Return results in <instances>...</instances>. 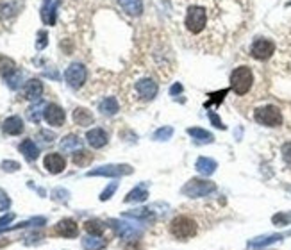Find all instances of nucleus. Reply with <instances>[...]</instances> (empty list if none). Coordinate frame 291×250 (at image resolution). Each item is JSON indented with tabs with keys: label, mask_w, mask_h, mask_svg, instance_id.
I'll return each mask as SVG.
<instances>
[{
	"label": "nucleus",
	"mask_w": 291,
	"mask_h": 250,
	"mask_svg": "<svg viewBox=\"0 0 291 250\" xmlns=\"http://www.w3.org/2000/svg\"><path fill=\"white\" fill-rule=\"evenodd\" d=\"M173 22L184 43L218 54L230 45L250 20V0H172Z\"/></svg>",
	"instance_id": "nucleus-1"
},
{
	"label": "nucleus",
	"mask_w": 291,
	"mask_h": 250,
	"mask_svg": "<svg viewBox=\"0 0 291 250\" xmlns=\"http://www.w3.org/2000/svg\"><path fill=\"white\" fill-rule=\"evenodd\" d=\"M252 84H254V72L250 66H238L234 68L230 74V90L238 97H243L250 91Z\"/></svg>",
	"instance_id": "nucleus-2"
},
{
	"label": "nucleus",
	"mask_w": 291,
	"mask_h": 250,
	"mask_svg": "<svg viewBox=\"0 0 291 250\" xmlns=\"http://www.w3.org/2000/svg\"><path fill=\"white\" fill-rule=\"evenodd\" d=\"M216 191V184L211 180H202V179H191L181 188V193L188 198H200L207 197L211 193Z\"/></svg>",
	"instance_id": "nucleus-3"
},
{
	"label": "nucleus",
	"mask_w": 291,
	"mask_h": 250,
	"mask_svg": "<svg viewBox=\"0 0 291 250\" xmlns=\"http://www.w3.org/2000/svg\"><path fill=\"white\" fill-rule=\"evenodd\" d=\"M198 227L197 221L191 220L189 216H177L175 220L170 223V232L175 236L177 239H189L197 234Z\"/></svg>",
	"instance_id": "nucleus-4"
},
{
	"label": "nucleus",
	"mask_w": 291,
	"mask_h": 250,
	"mask_svg": "<svg viewBox=\"0 0 291 250\" xmlns=\"http://www.w3.org/2000/svg\"><path fill=\"white\" fill-rule=\"evenodd\" d=\"M254 120L264 127H279L282 125V113L277 106H262L255 109Z\"/></svg>",
	"instance_id": "nucleus-5"
},
{
	"label": "nucleus",
	"mask_w": 291,
	"mask_h": 250,
	"mask_svg": "<svg viewBox=\"0 0 291 250\" xmlns=\"http://www.w3.org/2000/svg\"><path fill=\"white\" fill-rule=\"evenodd\" d=\"M109 225L115 229V232L118 234L120 238L127 239V241H138V238H141V234H143L141 227L123 220H109Z\"/></svg>",
	"instance_id": "nucleus-6"
},
{
	"label": "nucleus",
	"mask_w": 291,
	"mask_h": 250,
	"mask_svg": "<svg viewBox=\"0 0 291 250\" xmlns=\"http://www.w3.org/2000/svg\"><path fill=\"white\" fill-rule=\"evenodd\" d=\"M132 166L129 164H104L99 168H93L86 173L88 177H122V175H131Z\"/></svg>",
	"instance_id": "nucleus-7"
},
{
	"label": "nucleus",
	"mask_w": 291,
	"mask_h": 250,
	"mask_svg": "<svg viewBox=\"0 0 291 250\" xmlns=\"http://www.w3.org/2000/svg\"><path fill=\"white\" fill-rule=\"evenodd\" d=\"M65 79H66V82H68V86L74 88V90H79L88 79L86 66L81 65V63H72V65L66 68Z\"/></svg>",
	"instance_id": "nucleus-8"
},
{
	"label": "nucleus",
	"mask_w": 291,
	"mask_h": 250,
	"mask_svg": "<svg viewBox=\"0 0 291 250\" xmlns=\"http://www.w3.org/2000/svg\"><path fill=\"white\" fill-rule=\"evenodd\" d=\"M275 52V43L266 38H257L250 45V56L257 61H266L273 56Z\"/></svg>",
	"instance_id": "nucleus-9"
},
{
	"label": "nucleus",
	"mask_w": 291,
	"mask_h": 250,
	"mask_svg": "<svg viewBox=\"0 0 291 250\" xmlns=\"http://www.w3.org/2000/svg\"><path fill=\"white\" fill-rule=\"evenodd\" d=\"M157 90H159V86H157V82L152 77H143L136 82V91H138V95H140L143 100L156 99Z\"/></svg>",
	"instance_id": "nucleus-10"
},
{
	"label": "nucleus",
	"mask_w": 291,
	"mask_h": 250,
	"mask_svg": "<svg viewBox=\"0 0 291 250\" xmlns=\"http://www.w3.org/2000/svg\"><path fill=\"white\" fill-rule=\"evenodd\" d=\"M45 120L50 123V125H54V127H61L63 123H65V111H63V107H59L58 104H47L45 107Z\"/></svg>",
	"instance_id": "nucleus-11"
},
{
	"label": "nucleus",
	"mask_w": 291,
	"mask_h": 250,
	"mask_svg": "<svg viewBox=\"0 0 291 250\" xmlns=\"http://www.w3.org/2000/svg\"><path fill=\"white\" fill-rule=\"evenodd\" d=\"M59 0H43L41 6V20L45 25L56 24V13H58Z\"/></svg>",
	"instance_id": "nucleus-12"
},
{
	"label": "nucleus",
	"mask_w": 291,
	"mask_h": 250,
	"mask_svg": "<svg viewBox=\"0 0 291 250\" xmlns=\"http://www.w3.org/2000/svg\"><path fill=\"white\" fill-rule=\"evenodd\" d=\"M45 168L49 170L50 173H61L63 170L66 168V161L65 157L61 156V154H56V152H52V154H47L45 156Z\"/></svg>",
	"instance_id": "nucleus-13"
},
{
	"label": "nucleus",
	"mask_w": 291,
	"mask_h": 250,
	"mask_svg": "<svg viewBox=\"0 0 291 250\" xmlns=\"http://www.w3.org/2000/svg\"><path fill=\"white\" fill-rule=\"evenodd\" d=\"M86 140H88V143H90V147L102 148L107 145V140H109V138H107V132L104 131V129L95 127L86 132Z\"/></svg>",
	"instance_id": "nucleus-14"
},
{
	"label": "nucleus",
	"mask_w": 291,
	"mask_h": 250,
	"mask_svg": "<svg viewBox=\"0 0 291 250\" xmlns=\"http://www.w3.org/2000/svg\"><path fill=\"white\" fill-rule=\"evenodd\" d=\"M56 234L63 236V238H75L79 234V227L72 218H65V220L58 221L56 225Z\"/></svg>",
	"instance_id": "nucleus-15"
},
{
	"label": "nucleus",
	"mask_w": 291,
	"mask_h": 250,
	"mask_svg": "<svg viewBox=\"0 0 291 250\" xmlns=\"http://www.w3.org/2000/svg\"><path fill=\"white\" fill-rule=\"evenodd\" d=\"M41 93H43V82H41L40 79H31V81H27V84H25V88H24L25 99L38 100L41 97Z\"/></svg>",
	"instance_id": "nucleus-16"
},
{
	"label": "nucleus",
	"mask_w": 291,
	"mask_h": 250,
	"mask_svg": "<svg viewBox=\"0 0 291 250\" xmlns=\"http://www.w3.org/2000/svg\"><path fill=\"white\" fill-rule=\"evenodd\" d=\"M120 8L123 13H127L129 17H140L143 13V2L141 0H118Z\"/></svg>",
	"instance_id": "nucleus-17"
},
{
	"label": "nucleus",
	"mask_w": 291,
	"mask_h": 250,
	"mask_svg": "<svg viewBox=\"0 0 291 250\" xmlns=\"http://www.w3.org/2000/svg\"><path fill=\"white\" fill-rule=\"evenodd\" d=\"M4 132L9 136H18L24 132V122H22L20 116H9L8 120L4 122Z\"/></svg>",
	"instance_id": "nucleus-18"
},
{
	"label": "nucleus",
	"mask_w": 291,
	"mask_h": 250,
	"mask_svg": "<svg viewBox=\"0 0 291 250\" xmlns=\"http://www.w3.org/2000/svg\"><path fill=\"white\" fill-rule=\"evenodd\" d=\"M188 134L191 136V138L197 141V143H202V145L213 143V141H214V136L211 134V132L200 129V127H189L188 129Z\"/></svg>",
	"instance_id": "nucleus-19"
},
{
	"label": "nucleus",
	"mask_w": 291,
	"mask_h": 250,
	"mask_svg": "<svg viewBox=\"0 0 291 250\" xmlns=\"http://www.w3.org/2000/svg\"><path fill=\"white\" fill-rule=\"evenodd\" d=\"M216 161L209 159V157H198L197 163H195V168L202 173V175H213L216 172Z\"/></svg>",
	"instance_id": "nucleus-20"
},
{
	"label": "nucleus",
	"mask_w": 291,
	"mask_h": 250,
	"mask_svg": "<svg viewBox=\"0 0 291 250\" xmlns=\"http://www.w3.org/2000/svg\"><path fill=\"white\" fill-rule=\"evenodd\" d=\"M81 147H82V141H81V138L79 136H75V134H68V136H65L61 140V150L63 152H77V150H81Z\"/></svg>",
	"instance_id": "nucleus-21"
},
{
	"label": "nucleus",
	"mask_w": 291,
	"mask_h": 250,
	"mask_svg": "<svg viewBox=\"0 0 291 250\" xmlns=\"http://www.w3.org/2000/svg\"><path fill=\"white\" fill-rule=\"evenodd\" d=\"M99 111L102 113V115H106V116L116 115V113L120 111L118 100H116L115 97H107V99H104L102 102L99 104Z\"/></svg>",
	"instance_id": "nucleus-22"
},
{
	"label": "nucleus",
	"mask_w": 291,
	"mask_h": 250,
	"mask_svg": "<svg viewBox=\"0 0 291 250\" xmlns=\"http://www.w3.org/2000/svg\"><path fill=\"white\" fill-rule=\"evenodd\" d=\"M125 218H132V220H140V221H152L154 220V209H147V207H140V209H132L127 211L123 214Z\"/></svg>",
	"instance_id": "nucleus-23"
},
{
	"label": "nucleus",
	"mask_w": 291,
	"mask_h": 250,
	"mask_svg": "<svg viewBox=\"0 0 291 250\" xmlns=\"http://www.w3.org/2000/svg\"><path fill=\"white\" fill-rule=\"evenodd\" d=\"M284 238V234H268V236H259V238H254L248 241V246L250 248H255V246H266L270 245V243H275V241H279V239Z\"/></svg>",
	"instance_id": "nucleus-24"
},
{
	"label": "nucleus",
	"mask_w": 291,
	"mask_h": 250,
	"mask_svg": "<svg viewBox=\"0 0 291 250\" xmlns=\"http://www.w3.org/2000/svg\"><path fill=\"white\" fill-rule=\"evenodd\" d=\"M20 152L29 161L38 159V156H40V148L36 147V143H34L33 140H24V141H22V143H20Z\"/></svg>",
	"instance_id": "nucleus-25"
},
{
	"label": "nucleus",
	"mask_w": 291,
	"mask_h": 250,
	"mask_svg": "<svg viewBox=\"0 0 291 250\" xmlns=\"http://www.w3.org/2000/svg\"><path fill=\"white\" fill-rule=\"evenodd\" d=\"M45 107H47V104L43 102V100H38L34 106H31L29 109H27V118L34 123H40L41 116L45 115Z\"/></svg>",
	"instance_id": "nucleus-26"
},
{
	"label": "nucleus",
	"mask_w": 291,
	"mask_h": 250,
	"mask_svg": "<svg viewBox=\"0 0 291 250\" xmlns=\"http://www.w3.org/2000/svg\"><path fill=\"white\" fill-rule=\"evenodd\" d=\"M107 241L102 239L100 236H86L82 238V248L84 250H102L106 248Z\"/></svg>",
	"instance_id": "nucleus-27"
},
{
	"label": "nucleus",
	"mask_w": 291,
	"mask_h": 250,
	"mask_svg": "<svg viewBox=\"0 0 291 250\" xmlns=\"http://www.w3.org/2000/svg\"><path fill=\"white\" fill-rule=\"evenodd\" d=\"M148 197V191H147V184H140L138 188H134L132 191L127 193L125 197V202L131 204V202H145Z\"/></svg>",
	"instance_id": "nucleus-28"
},
{
	"label": "nucleus",
	"mask_w": 291,
	"mask_h": 250,
	"mask_svg": "<svg viewBox=\"0 0 291 250\" xmlns=\"http://www.w3.org/2000/svg\"><path fill=\"white\" fill-rule=\"evenodd\" d=\"M74 120L77 125L81 127H86V125H91L93 123V115H91L88 109H82V107H77L74 111Z\"/></svg>",
	"instance_id": "nucleus-29"
},
{
	"label": "nucleus",
	"mask_w": 291,
	"mask_h": 250,
	"mask_svg": "<svg viewBox=\"0 0 291 250\" xmlns=\"http://www.w3.org/2000/svg\"><path fill=\"white\" fill-rule=\"evenodd\" d=\"M84 229L88 230L90 236H100V234L104 232V229H106V225H104L100 220H88L86 223H84Z\"/></svg>",
	"instance_id": "nucleus-30"
},
{
	"label": "nucleus",
	"mask_w": 291,
	"mask_h": 250,
	"mask_svg": "<svg viewBox=\"0 0 291 250\" xmlns=\"http://www.w3.org/2000/svg\"><path fill=\"white\" fill-rule=\"evenodd\" d=\"M15 72H17V65H15V61L6 58V56H2V58H0V74L9 77V75L15 74Z\"/></svg>",
	"instance_id": "nucleus-31"
},
{
	"label": "nucleus",
	"mask_w": 291,
	"mask_h": 250,
	"mask_svg": "<svg viewBox=\"0 0 291 250\" xmlns=\"http://www.w3.org/2000/svg\"><path fill=\"white\" fill-rule=\"evenodd\" d=\"M173 136V129L172 127H161V129H157L156 132H154V140L156 141H166V140H170Z\"/></svg>",
	"instance_id": "nucleus-32"
},
{
	"label": "nucleus",
	"mask_w": 291,
	"mask_h": 250,
	"mask_svg": "<svg viewBox=\"0 0 291 250\" xmlns=\"http://www.w3.org/2000/svg\"><path fill=\"white\" fill-rule=\"evenodd\" d=\"M271 221H273L275 225H289L291 223V211H287V213H277L273 214V218H271Z\"/></svg>",
	"instance_id": "nucleus-33"
},
{
	"label": "nucleus",
	"mask_w": 291,
	"mask_h": 250,
	"mask_svg": "<svg viewBox=\"0 0 291 250\" xmlns=\"http://www.w3.org/2000/svg\"><path fill=\"white\" fill-rule=\"evenodd\" d=\"M8 79V86L11 88V90H18L20 88V84H22V79H24V75H22V72H15V74H11L9 77H6Z\"/></svg>",
	"instance_id": "nucleus-34"
},
{
	"label": "nucleus",
	"mask_w": 291,
	"mask_h": 250,
	"mask_svg": "<svg viewBox=\"0 0 291 250\" xmlns=\"http://www.w3.org/2000/svg\"><path fill=\"white\" fill-rule=\"evenodd\" d=\"M227 93H229V90H221V91H218V93H211L209 95V102L205 104V107H209L211 104H220L221 100L225 99Z\"/></svg>",
	"instance_id": "nucleus-35"
},
{
	"label": "nucleus",
	"mask_w": 291,
	"mask_h": 250,
	"mask_svg": "<svg viewBox=\"0 0 291 250\" xmlns=\"http://www.w3.org/2000/svg\"><path fill=\"white\" fill-rule=\"evenodd\" d=\"M68 197H70V193L66 191V189L63 188H58L52 191V198L56 202H68Z\"/></svg>",
	"instance_id": "nucleus-36"
},
{
	"label": "nucleus",
	"mask_w": 291,
	"mask_h": 250,
	"mask_svg": "<svg viewBox=\"0 0 291 250\" xmlns=\"http://www.w3.org/2000/svg\"><path fill=\"white\" fill-rule=\"evenodd\" d=\"M116 188H118V182H111V184L107 186V188L104 189L102 193H100V200H102V202L109 200V198L113 197V193L116 191Z\"/></svg>",
	"instance_id": "nucleus-37"
},
{
	"label": "nucleus",
	"mask_w": 291,
	"mask_h": 250,
	"mask_svg": "<svg viewBox=\"0 0 291 250\" xmlns=\"http://www.w3.org/2000/svg\"><path fill=\"white\" fill-rule=\"evenodd\" d=\"M15 220V214L13 213H8L4 216H0V232H4V230L9 229V223Z\"/></svg>",
	"instance_id": "nucleus-38"
},
{
	"label": "nucleus",
	"mask_w": 291,
	"mask_h": 250,
	"mask_svg": "<svg viewBox=\"0 0 291 250\" xmlns=\"http://www.w3.org/2000/svg\"><path fill=\"white\" fill-rule=\"evenodd\" d=\"M9 205H11V198L4 189H0V211H8Z\"/></svg>",
	"instance_id": "nucleus-39"
},
{
	"label": "nucleus",
	"mask_w": 291,
	"mask_h": 250,
	"mask_svg": "<svg viewBox=\"0 0 291 250\" xmlns=\"http://www.w3.org/2000/svg\"><path fill=\"white\" fill-rule=\"evenodd\" d=\"M49 34H47V31H40L38 33V41H36V47H38V50H41V49H45L47 47V43H49Z\"/></svg>",
	"instance_id": "nucleus-40"
},
{
	"label": "nucleus",
	"mask_w": 291,
	"mask_h": 250,
	"mask_svg": "<svg viewBox=\"0 0 291 250\" xmlns=\"http://www.w3.org/2000/svg\"><path fill=\"white\" fill-rule=\"evenodd\" d=\"M18 168H20V164H18L17 161H4V163H2V170H4V172H17Z\"/></svg>",
	"instance_id": "nucleus-41"
},
{
	"label": "nucleus",
	"mask_w": 291,
	"mask_h": 250,
	"mask_svg": "<svg viewBox=\"0 0 291 250\" xmlns=\"http://www.w3.org/2000/svg\"><path fill=\"white\" fill-rule=\"evenodd\" d=\"M91 159V156L88 154V152H84V150H81L77 154V156L74 157V161H75V164H84L86 161H90Z\"/></svg>",
	"instance_id": "nucleus-42"
},
{
	"label": "nucleus",
	"mask_w": 291,
	"mask_h": 250,
	"mask_svg": "<svg viewBox=\"0 0 291 250\" xmlns=\"http://www.w3.org/2000/svg\"><path fill=\"white\" fill-rule=\"evenodd\" d=\"M207 116H209V120H211V122H213L214 127H218V129H225V125L221 123V120L218 118V115H216V113H214V111H209V113H207Z\"/></svg>",
	"instance_id": "nucleus-43"
},
{
	"label": "nucleus",
	"mask_w": 291,
	"mask_h": 250,
	"mask_svg": "<svg viewBox=\"0 0 291 250\" xmlns=\"http://www.w3.org/2000/svg\"><path fill=\"white\" fill-rule=\"evenodd\" d=\"M282 157L286 163L291 164V141H287V143L282 145Z\"/></svg>",
	"instance_id": "nucleus-44"
},
{
	"label": "nucleus",
	"mask_w": 291,
	"mask_h": 250,
	"mask_svg": "<svg viewBox=\"0 0 291 250\" xmlns=\"http://www.w3.org/2000/svg\"><path fill=\"white\" fill-rule=\"evenodd\" d=\"M182 91V86L181 84H173L172 90H170V95H177V93H181Z\"/></svg>",
	"instance_id": "nucleus-45"
},
{
	"label": "nucleus",
	"mask_w": 291,
	"mask_h": 250,
	"mask_svg": "<svg viewBox=\"0 0 291 250\" xmlns=\"http://www.w3.org/2000/svg\"><path fill=\"white\" fill-rule=\"evenodd\" d=\"M125 250H140V246H138V241H131L127 246H125Z\"/></svg>",
	"instance_id": "nucleus-46"
}]
</instances>
